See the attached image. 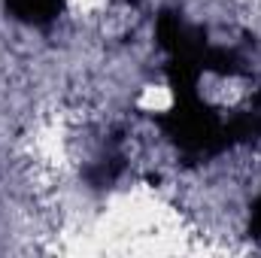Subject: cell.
Masks as SVG:
<instances>
[{"label":"cell","mask_w":261,"mask_h":258,"mask_svg":"<svg viewBox=\"0 0 261 258\" xmlns=\"http://www.w3.org/2000/svg\"><path fill=\"white\" fill-rule=\"evenodd\" d=\"M6 9L24 24L46 28V24H52L61 15L64 0H6Z\"/></svg>","instance_id":"obj_1"},{"label":"cell","mask_w":261,"mask_h":258,"mask_svg":"<svg viewBox=\"0 0 261 258\" xmlns=\"http://www.w3.org/2000/svg\"><path fill=\"white\" fill-rule=\"evenodd\" d=\"M249 231H252V237H258V240H261V194L255 197V203H252V219H249Z\"/></svg>","instance_id":"obj_2"}]
</instances>
